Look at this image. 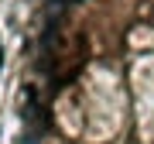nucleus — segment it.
<instances>
[{
	"mask_svg": "<svg viewBox=\"0 0 154 144\" xmlns=\"http://www.w3.org/2000/svg\"><path fill=\"white\" fill-rule=\"evenodd\" d=\"M58 4H69V0H58Z\"/></svg>",
	"mask_w": 154,
	"mask_h": 144,
	"instance_id": "obj_1",
	"label": "nucleus"
},
{
	"mask_svg": "<svg viewBox=\"0 0 154 144\" xmlns=\"http://www.w3.org/2000/svg\"><path fill=\"white\" fill-rule=\"evenodd\" d=\"M0 62H4V55H0Z\"/></svg>",
	"mask_w": 154,
	"mask_h": 144,
	"instance_id": "obj_2",
	"label": "nucleus"
}]
</instances>
